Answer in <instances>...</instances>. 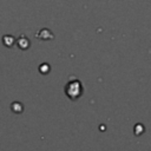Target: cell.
Returning <instances> with one entry per match:
<instances>
[{"instance_id": "1", "label": "cell", "mask_w": 151, "mask_h": 151, "mask_svg": "<svg viewBox=\"0 0 151 151\" xmlns=\"http://www.w3.org/2000/svg\"><path fill=\"white\" fill-rule=\"evenodd\" d=\"M65 92L67 94L68 98H71L72 100L74 99H78L80 96H81V92H83V86H81V83L79 80H71L66 84L65 86Z\"/></svg>"}]
</instances>
